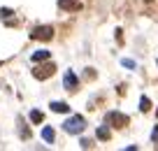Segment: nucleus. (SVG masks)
<instances>
[{"mask_svg":"<svg viewBox=\"0 0 158 151\" xmlns=\"http://www.w3.org/2000/svg\"><path fill=\"white\" fill-rule=\"evenodd\" d=\"M44 140H47V142L54 140V130H51V128H47V130H44Z\"/></svg>","mask_w":158,"mask_h":151,"instance_id":"20e7f679","label":"nucleus"},{"mask_svg":"<svg viewBox=\"0 0 158 151\" xmlns=\"http://www.w3.org/2000/svg\"><path fill=\"white\" fill-rule=\"evenodd\" d=\"M51 109L54 112H68V105L65 103H51Z\"/></svg>","mask_w":158,"mask_h":151,"instance_id":"f03ea898","label":"nucleus"},{"mask_svg":"<svg viewBox=\"0 0 158 151\" xmlns=\"http://www.w3.org/2000/svg\"><path fill=\"white\" fill-rule=\"evenodd\" d=\"M65 128H68L70 132H77V130H81V128H84V119H72V121H68L65 123Z\"/></svg>","mask_w":158,"mask_h":151,"instance_id":"f257e3e1","label":"nucleus"},{"mask_svg":"<svg viewBox=\"0 0 158 151\" xmlns=\"http://www.w3.org/2000/svg\"><path fill=\"white\" fill-rule=\"evenodd\" d=\"M30 119H33V121H42V114H40V112H33V114H30Z\"/></svg>","mask_w":158,"mask_h":151,"instance_id":"39448f33","label":"nucleus"},{"mask_svg":"<svg viewBox=\"0 0 158 151\" xmlns=\"http://www.w3.org/2000/svg\"><path fill=\"white\" fill-rule=\"evenodd\" d=\"M65 86H68L70 91L74 88V74H72V72H68V74H65Z\"/></svg>","mask_w":158,"mask_h":151,"instance_id":"7ed1b4c3","label":"nucleus"},{"mask_svg":"<svg viewBox=\"0 0 158 151\" xmlns=\"http://www.w3.org/2000/svg\"><path fill=\"white\" fill-rule=\"evenodd\" d=\"M153 140H158V130H156V132H153Z\"/></svg>","mask_w":158,"mask_h":151,"instance_id":"423d86ee","label":"nucleus"}]
</instances>
